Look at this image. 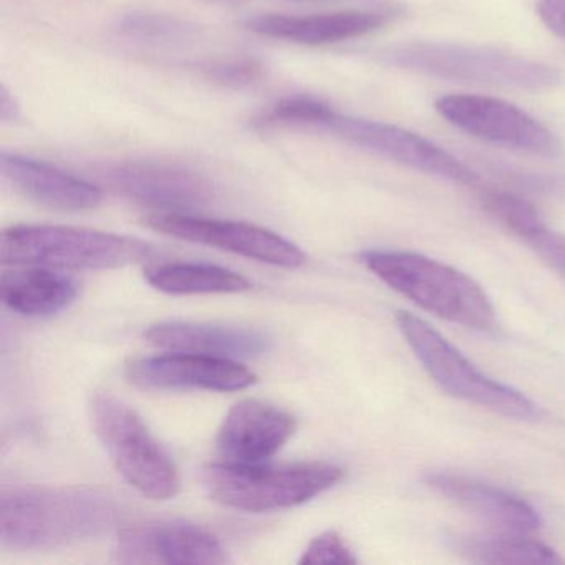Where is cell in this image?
I'll list each match as a JSON object with an SVG mask.
<instances>
[{
  "label": "cell",
  "instance_id": "obj_1",
  "mask_svg": "<svg viewBox=\"0 0 565 565\" xmlns=\"http://www.w3.org/2000/svg\"><path fill=\"white\" fill-rule=\"evenodd\" d=\"M120 508L100 489L14 486L0 492V542L15 551H42L100 537Z\"/></svg>",
  "mask_w": 565,
  "mask_h": 565
},
{
  "label": "cell",
  "instance_id": "obj_2",
  "mask_svg": "<svg viewBox=\"0 0 565 565\" xmlns=\"http://www.w3.org/2000/svg\"><path fill=\"white\" fill-rule=\"evenodd\" d=\"M362 263L395 292L433 316L466 329L488 332L495 327V309L468 274L408 250H366Z\"/></svg>",
  "mask_w": 565,
  "mask_h": 565
},
{
  "label": "cell",
  "instance_id": "obj_3",
  "mask_svg": "<svg viewBox=\"0 0 565 565\" xmlns=\"http://www.w3.org/2000/svg\"><path fill=\"white\" fill-rule=\"evenodd\" d=\"M379 58L383 64L399 71L462 84L525 92L548 90L561 84V74L551 65L476 45L408 42L383 49Z\"/></svg>",
  "mask_w": 565,
  "mask_h": 565
},
{
  "label": "cell",
  "instance_id": "obj_4",
  "mask_svg": "<svg viewBox=\"0 0 565 565\" xmlns=\"http://www.w3.org/2000/svg\"><path fill=\"white\" fill-rule=\"evenodd\" d=\"M343 476V468L326 461L294 465L221 461L201 471V482L217 504L259 514L306 504L335 488Z\"/></svg>",
  "mask_w": 565,
  "mask_h": 565
},
{
  "label": "cell",
  "instance_id": "obj_5",
  "mask_svg": "<svg viewBox=\"0 0 565 565\" xmlns=\"http://www.w3.org/2000/svg\"><path fill=\"white\" fill-rule=\"evenodd\" d=\"M150 254L143 241L85 227L21 224L0 237V257L14 266L108 270L140 263Z\"/></svg>",
  "mask_w": 565,
  "mask_h": 565
},
{
  "label": "cell",
  "instance_id": "obj_6",
  "mask_svg": "<svg viewBox=\"0 0 565 565\" xmlns=\"http://www.w3.org/2000/svg\"><path fill=\"white\" fill-rule=\"evenodd\" d=\"M88 408L98 439L128 484L154 501L178 495L180 471L135 409L110 393L92 396Z\"/></svg>",
  "mask_w": 565,
  "mask_h": 565
},
{
  "label": "cell",
  "instance_id": "obj_7",
  "mask_svg": "<svg viewBox=\"0 0 565 565\" xmlns=\"http://www.w3.org/2000/svg\"><path fill=\"white\" fill-rule=\"evenodd\" d=\"M396 323L423 369L449 395L508 418H537V406L524 393L484 375L428 322L413 313L398 312Z\"/></svg>",
  "mask_w": 565,
  "mask_h": 565
},
{
  "label": "cell",
  "instance_id": "obj_8",
  "mask_svg": "<svg viewBox=\"0 0 565 565\" xmlns=\"http://www.w3.org/2000/svg\"><path fill=\"white\" fill-rule=\"evenodd\" d=\"M313 130L333 135L339 140L370 151L376 157L439 180L468 186L479 183V174L461 163L458 158L433 141L426 140L422 135L396 125L350 117L330 107L317 121Z\"/></svg>",
  "mask_w": 565,
  "mask_h": 565
},
{
  "label": "cell",
  "instance_id": "obj_9",
  "mask_svg": "<svg viewBox=\"0 0 565 565\" xmlns=\"http://www.w3.org/2000/svg\"><path fill=\"white\" fill-rule=\"evenodd\" d=\"M435 110L469 137L509 150L541 158L561 157L562 143L554 131L511 102L486 95H446L435 102Z\"/></svg>",
  "mask_w": 565,
  "mask_h": 565
},
{
  "label": "cell",
  "instance_id": "obj_10",
  "mask_svg": "<svg viewBox=\"0 0 565 565\" xmlns=\"http://www.w3.org/2000/svg\"><path fill=\"white\" fill-rule=\"evenodd\" d=\"M145 224L167 236L226 250L270 266L296 269L303 266L307 260L299 246L256 224L207 220L191 214L161 211L148 214Z\"/></svg>",
  "mask_w": 565,
  "mask_h": 565
},
{
  "label": "cell",
  "instance_id": "obj_11",
  "mask_svg": "<svg viewBox=\"0 0 565 565\" xmlns=\"http://www.w3.org/2000/svg\"><path fill=\"white\" fill-rule=\"evenodd\" d=\"M120 564H227L220 539L186 521H158L124 529L115 545Z\"/></svg>",
  "mask_w": 565,
  "mask_h": 565
},
{
  "label": "cell",
  "instance_id": "obj_12",
  "mask_svg": "<svg viewBox=\"0 0 565 565\" xmlns=\"http://www.w3.org/2000/svg\"><path fill=\"white\" fill-rule=\"evenodd\" d=\"M131 385L154 392L178 390H206V392H239L257 382L256 373L237 360L170 352L145 356L127 366Z\"/></svg>",
  "mask_w": 565,
  "mask_h": 565
},
{
  "label": "cell",
  "instance_id": "obj_13",
  "mask_svg": "<svg viewBox=\"0 0 565 565\" xmlns=\"http://www.w3.org/2000/svg\"><path fill=\"white\" fill-rule=\"evenodd\" d=\"M104 177L118 193L161 213H183L214 198L206 178L178 164L125 161L105 168Z\"/></svg>",
  "mask_w": 565,
  "mask_h": 565
},
{
  "label": "cell",
  "instance_id": "obj_14",
  "mask_svg": "<svg viewBox=\"0 0 565 565\" xmlns=\"http://www.w3.org/2000/svg\"><path fill=\"white\" fill-rule=\"evenodd\" d=\"M296 429V416L280 406L263 399H243L221 423L216 449L226 462H266L284 448Z\"/></svg>",
  "mask_w": 565,
  "mask_h": 565
},
{
  "label": "cell",
  "instance_id": "obj_15",
  "mask_svg": "<svg viewBox=\"0 0 565 565\" xmlns=\"http://www.w3.org/2000/svg\"><path fill=\"white\" fill-rule=\"evenodd\" d=\"M398 15L380 9H353L316 15L263 14L244 21V28L260 38L300 45H329L352 41L385 28Z\"/></svg>",
  "mask_w": 565,
  "mask_h": 565
},
{
  "label": "cell",
  "instance_id": "obj_16",
  "mask_svg": "<svg viewBox=\"0 0 565 565\" xmlns=\"http://www.w3.org/2000/svg\"><path fill=\"white\" fill-rule=\"evenodd\" d=\"M426 484L504 534L527 535L541 527V515L525 499L498 486L451 472H433Z\"/></svg>",
  "mask_w": 565,
  "mask_h": 565
},
{
  "label": "cell",
  "instance_id": "obj_17",
  "mask_svg": "<svg viewBox=\"0 0 565 565\" xmlns=\"http://www.w3.org/2000/svg\"><path fill=\"white\" fill-rule=\"evenodd\" d=\"M0 171L18 193L49 210L81 213L95 210L104 200L100 188L90 181L22 154L2 151Z\"/></svg>",
  "mask_w": 565,
  "mask_h": 565
},
{
  "label": "cell",
  "instance_id": "obj_18",
  "mask_svg": "<svg viewBox=\"0 0 565 565\" xmlns=\"http://www.w3.org/2000/svg\"><path fill=\"white\" fill-rule=\"evenodd\" d=\"M148 342L170 352L198 353L217 359H253L269 350V339L246 327L164 322L145 333Z\"/></svg>",
  "mask_w": 565,
  "mask_h": 565
},
{
  "label": "cell",
  "instance_id": "obj_19",
  "mask_svg": "<svg viewBox=\"0 0 565 565\" xmlns=\"http://www.w3.org/2000/svg\"><path fill=\"white\" fill-rule=\"evenodd\" d=\"M2 302L24 317H51L74 303L78 284L67 274L45 266L6 270L0 280Z\"/></svg>",
  "mask_w": 565,
  "mask_h": 565
},
{
  "label": "cell",
  "instance_id": "obj_20",
  "mask_svg": "<svg viewBox=\"0 0 565 565\" xmlns=\"http://www.w3.org/2000/svg\"><path fill=\"white\" fill-rule=\"evenodd\" d=\"M145 279L153 289L170 296L239 294L250 289L246 277L206 263L154 264L145 270Z\"/></svg>",
  "mask_w": 565,
  "mask_h": 565
},
{
  "label": "cell",
  "instance_id": "obj_21",
  "mask_svg": "<svg viewBox=\"0 0 565 565\" xmlns=\"http://www.w3.org/2000/svg\"><path fill=\"white\" fill-rule=\"evenodd\" d=\"M456 554L475 564L555 565L564 558L557 551L524 534L481 535L452 539Z\"/></svg>",
  "mask_w": 565,
  "mask_h": 565
},
{
  "label": "cell",
  "instance_id": "obj_22",
  "mask_svg": "<svg viewBox=\"0 0 565 565\" xmlns=\"http://www.w3.org/2000/svg\"><path fill=\"white\" fill-rule=\"evenodd\" d=\"M118 29L125 38L145 44H180L196 32L183 19L153 12H130L118 21Z\"/></svg>",
  "mask_w": 565,
  "mask_h": 565
},
{
  "label": "cell",
  "instance_id": "obj_23",
  "mask_svg": "<svg viewBox=\"0 0 565 565\" xmlns=\"http://www.w3.org/2000/svg\"><path fill=\"white\" fill-rule=\"evenodd\" d=\"M481 204L494 220L508 227L522 241L545 226L541 213L534 204L519 194L509 191L486 190L481 194Z\"/></svg>",
  "mask_w": 565,
  "mask_h": 565
},
{
  "label": "cell",
  "instance_id": "obj_24",
  "mask_svg": "<svg viewBox=\"0 0 565 565\" xmlns=\"http://www.w3.org/2000/svg\"><path fill=\"white\" fill-rule=\"evenodd\" d=\"M299 562L300 564H356L359 558L339 532L327 531L309 542Z\"/></svg>",
  "mask_w": 565,
  "mask_h": 565
},
{
  "label": "cell",
  "instance_id": "obj_25",
  "mask_svg": "<svg viewBox=\"0 0 565 565\" xmlns=\"http://www.w3.org/2000/svg\"><path fill=\"white\" fill-rule=\"evenodd\" d=\"M206 77L214 84L230 88H244L257 84L264 77V65L254 58H234L206 67Z\"/></svg>",
  "mask_w": 565,
  "mask_h": 565
},
{
  "label": "cell",
  "instance_id": "obj_26",
  "mask_svg": "<svg viewBox=\"0 0 565 565\" xmlns=\"http://www.w3.org/2000/svg\"><path fill=\"white\" fill-rule=\"evenodd\" d=\"M548 266L565 276V234L542 226L524 241Z\"/></svg>",
  "mask_w": 565,
  "mask_h": 565
},
{
  "label": "cell",
  "instance_id": "obj_27",
  "mask_svg": "<svg viewBox=\"0 0 565 565\" xmlns=\"http://www.w3.org/2000/svg\"><path fill=\"white\" fill-rule=\"evenodd\" d=\"M535 11L548 32L565 39V0H537Z\"/></svg>",
  "mask_w": 565,
  "mask_h": 565
},
{
  "label": "cell",
  "instance_id": "obj_28",
  "mask_svg": "<svg viewBox=\"0 0 565 565\" xmlns=\"http://www.w3.org/2000/svg\"><path fill=\"white\" fill-rule=\"evenodd\" d=\"M289 2H310V4H339V2H353V4L365 6L369 9H380V11L393 12V14H402L403 8L396 2L390 0H289Z\"/></svg>",
  "mask_w": 565,
  "mask_h": 565
},
{
  "label": "cell",
  "instance_id": "obj_29",
  "mask_svg": "<svg viewBox=\"0 0 565 565\" xmlns=\"http://www.w3.org/2000/svg\"><path fill=\"white\" fill-rule=\"evenodd\" d=\"M19 111H21V108H19L14 95L6 85H2V88H0V120L4 124H11V121L18 120Z\"/></svg>",
  "mask_w": 565,
  "mask_h": 565
}]
</instances>
